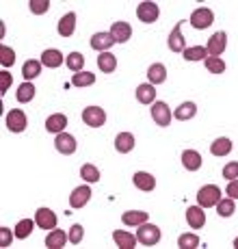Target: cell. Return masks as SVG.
<instances>
[{
  "mask_svg": "<svg viewBox=\"0 0 238 249\" xmlns=\"http://www.w3.org/2000/svg\"><path fill=\"white\" fill-rule=\"evenodd\" d=\"M39 74H41V61L31 59V61H26V63L22 65V76H24V80H26V83H31V80L37 78Z\"/></svg>",
  "mask_w": 238,
  "mask_h": 249,
  "instance_id": "obj_28",
  "label": "cell"
},
{
  "mask_svg": "<svg viewBox=\"0 0 238 249\" xmlns=\"http://www.w3.org/2000/svg\"><path fill=\"white\" fill-rule=\"evenodd\" d=\"M158 16H160V11H158V4L156 2L147 0V2H141L139 7H136V18L145 24H154L158 20Z\"/></svg>",
  "mask_w": 238,
  "mask_h": 249,
  "instance_id": "obj_5",
  "label": "cell"
},
{
  "mask_svg": "<svg viewBox=\"0 0 238 249\" xmlns=\"http://www.w3.org/2000/svg\"><path fill=\"white\" fill-rule=\"evenodd\" d=\"M7 128L11 132H24L26 130V115L20 108H13L7 113Z\"/></svg>",
  "mask_w": 238,
  "mask_h": 249,
  "instance_id": "obj_10",
  "label": "cell"
},
{
  "mask_svg": "<svg viewBox=\"0 0 238 249\" xmlns=\"http://www.w3.org/2000/svg\"><path fill=\"white\" fill-rule=\"evenodd\" d=\"M202 154L195 150H184L182 152V165L187 171H197L199 167H202Z\"/></svg>",
  "mask_w": 238,
  "mask_h": 249,
  "instance_id": "obj_23",
  "label": "cell"
},
{
  "mask_svg": "<svg viewBox=\"0 0 238 249\" xmlns=\"http://www.w3.org/2000/svg\"><path fill=\"white\" fill-rule=\"evenodd\" d=\"M182 24L184 22H178L173 26V31L169 33V39H167V44H169V50L171 52H184V50H187V39L182 37Z\"/></svg>",
  "mask_w": 238,
  "mask_h": 249,
  "instance_id": "obj_8",
  "label": "cell"
},
{
  "mask_svg": "<svg viewBox=\"0 0 238 249\" xmlns=\"http://www.w3.org/2000/svg\"><path fill=\"white\" fill-rule=\"evenodd\" d=\"M35 87H33V83H22L20 87H17V93H16V98H17V102H31L33 98H35Z\"/></svg>",
  "mask_w": 238,
  "mask_h": 249,
  "instance_id": "obj_36",
  "label": "cell"
},
{
  "mask_svg": "<svg viewBox=\"0 0 238 249\" xmlns=\"http://www.w3.org/2000/svg\"><path fill=\"white\" fill-rule=\"evenodd\" d=\"M206 68H208L210 74H223V71H225V63H223L221 56H208Z\"/></svg>",
  "mask_w": 238,
  "mask_h": 249,
  "instance_id": "obj_40",
  "label": "cell"
},
{
  "mask_svg": "<svg viewBox=\"0 0 238 249\" xmlns=\"http://www.w3.org/2000/svg\"><path fill=\"white\" fill-rule=\"evenodd\" d=\"M35 223L41 230H54L56 228V214L50 208H39L35 213Z\"/></svg>",
  "mask_w": 238,
  "mask_h": 249,
  "instance_id": "obj_13",
  "label": "cell"
},
{
  "mask_svg": "<svg viewBox=\"0 0 238 249\" xmlns=\"http://www.w3.org/2000/svg\"><path fill=\"white\" fill-rule=\"evenodd\" d=\"M195 115H197V107H195V102H184V104H180V107L175 108L173 117L180 119V122H187V119H193Z\"/></svg>",
  "mask_w": 238,
  "mask_h": 249,
  "instance_id": "obj_29",
  "label": "cell"
},
{
  "mask_svg": "<svg viewBox=\"0 0 238 249\" xmlns=\"http://www.w3.org/2000/svg\"><path fill=\"white\" fill-rule=\"evenodd\" d=\"M132 182H135V186L139 191H143V193H150L156 186V178L152 174H147V171H136V174L132 176Z\"/></svg>",
  "mask_w": 238,
  "mask_h": 249,
  "instance_id": "obj_14",
  "label": "cell"
},
{
  "mask_svg": "<svg viewBox=\"0 0 238 249\" xmlns=\"http://www.w3.org/2000/svg\"><path fill=\"white\" fill-rule=\"evenodd\" d=\"M136 100L141 104H154L156 102V87L152 83H143L136 87Z\"/></svg>",
  "mask_w": 238,
  "mask_h": 249,
  "instance_id": "obj_22",
  "label": "cell"
},
{
  "mask_svg": "<svg viewBox=\"0 0 238 249\" xmlns=\"http://www.w3.org/2000/svg\"><path fill=\"white\" fill-rule=\"evenodd\" d=\"M223 178H225L227 182L238 178V162H227V165L223 167Z\"/></svg>",
  "mask_w": 238,
  "mask_h": 249,
  "instance_id": "obj_43",
  "label": "cell"
},
{
  "mask_svg": "<svg viewBox=\"0 0 238 249\" xmlns=\"http://www.w3.org/2000/svg\"><path fill=\"white\" fill-rule=\"evenodd\" d=\"M236 213V208H234V199H221V202L217 204V214L219 217H232V214Z\"/></svg>",
  "mask_w": 238,
  "mask_h": 249,
  "instance_id": "obj_38",
  "label": "cell"
},
{
  "mask_svg": "<svg viewBox=\"0 0 238 249\" xmlns=\"http://www.w3.org/2000/svg\"><path fill=\"white\" fill-rule=\"evenodd\" d=\"M83 122L91 128H102L106 124V113L100 107H87L83 111Z\"/></svg>",
  "mask_w": 238,
  "mask_h": 249,
  "instance_id": "obj_4",
  "label": "cell"
},
{
  "mask_svg": "<svg viewBox=\"0 0 238 249\" xmlns=\"http://www.w3.org/2000/svg\"><path fill=\"white\" fill-rule=\"evenodd\" d=\"M11 87V74L7 70L0 71V93H7V89Z\"/></svg>",
  "mask_w": 238,
  "mask_h": 249,
  "instance_id": "obj_45",
  "label": "cell"
},
{
  "mask_svg": "<svg viewBox=\"0 0 238 249\" xmlns=\"http://www.w3.org/2000/svg\"><path fill=\"white\" fill-rule=\"evenodd\" d=\"M28 9L35 16H41V13L50 11V0H28Z\"/></svg>",
  "mask_w": 238,
  "mask_h": 249,
  "instance_id": "obj_41",
  "label": "cell"
},
{
  "mask_svg": "<svg viewBox=\"0 0 238 249\" xmlns=\"http://www.w3.org/2000/svg\"><path fill=\"white\" fill-rule=\"evenodd\" d=\"M98 68L104 74H113L117 70V56L111 54V52H100L98 56Z\"/></svg>",
  "mask_w": 238,
  "mask_h": 249,
  "instance_id": "obj_24",
  "label": "cell"
},
{
  "mask_svg": "<svg viewBox=\"0 0 238 249\" xmlns=\"http://www.w3.org/2000/svg\"><path fill=\"white\" fill-rule=\"evenodd\" d=\"M214 22V13L208 7H199L190 13V26L197 28V31H204Z\"/></svg>",
  "mask_w": 238,
  "mask_h": 249,
  "instance_id": "obj_3",
  "label": "cell"
},
{
  "mask_svg": "<svg viewBox=\"0 0 238 249\" xmlns=\"http://www.w3.org/2000/svg\"><path fill=\"white\" fill-rule=\"evenodd\" d=\"M113 241H115L117 247H121V249H135L136 243H139V238H136L132 232H126V230H115V232H113Z\"/></svg>",
  "mask_w": 238,
  "mask_h": 249,
  "instance_id": "obj_15",
  "label": "cell"
},
{
  "mask_svg": "<svg viewBox=\"0 0 238 249\" xmlns=\"http://www.w3.org/2000/svg\"><path fill=\"white\" fill-rule=\"evenodd\" d=\"M136 238H139L141 245L152 247V245H158L160 241V228L154 226V223H141L139 230H136Z\"/></svg>",
  "mask_w": 238,
  "mask_h": 249,
  "instance_id": "obj_1",
  "label": "cell"
},
{
  "mask_svg": "<svg viewBox=\"0 0 238 249\" xmlns=\"http://www.w3.org/2000/svg\"><path fill=\"white\" fill-rule=\"evenodd\" d=\"M54 147L61 152V154L69 156V154H74L76 152L78 143H76V139L71 135H68V132H61V135H56V139H54Z\"/></svg>",
  "mask_w": 238,
  "mask_h": 249,
  "instance_id": "obj_11",
  "label": "cell"
},
{
  "mask_svg": "<svg viewBox=\"0 0 238 249\" xmlns=\"http://www.w3.org/2000/svg\"><path fill=\"white\" fill-rule=\"evenodd\" d=\"M147 219H150V214L143 213V210H128V213L121 214V221L126 223V226H136V228H139L141 223H145Z\"/></svg>",
  "mask_w": 238,
  "mask_h": 249,
  "instance_id": "obj_25",
  "label": "cell"
},
{
  "mask_svg": "<svg viewBox=\"0 0 238 249\" xmlns=\"http://www.w3.org/2000/svg\"><path fill=\"white\" fill-rule=\"evenodd\" d=\"M178 247L182 249H197L199 247V236L197 234H182L178 238Z\"/></svg>",
  "mask_w": 238,
  "mask_h": 249,
  "instance_id": "obj_39",
  "label": "cell"
},
{
  "mask_svg": "<svg viewBox=\"0 0 238 249\" xmlns=\"http://www.w3.org/2000/svg\"><path fill=\"white\" fill-rule=\"evenodd\" d=\"M219 202H221V189H219V186L206 184L197 191V204L202 206V208H212V206H217Z\"/></svg>",
  "mask_w": 238,
  "mask_h": 249,
  "instance_id": "obj_2",
  "label": "cell"
},
{
  "mask_svg": "<svg viewBox=\"0 0 238 249\" xmlns=\"http://www.w3.org/2000/svg\"><path fill=\"white\" fill-rule=\"evenodd\" d=\"M108 33L113 35V39H115L117 44H126V41L132 37V26L128 22H113V26Z\"/></svg>",
  "mask_w": 238,
  "mask_h": 249,
  "instance_id": "obj_12",
  "label": "cell"
},
{
  "mask_svg": "<svg viewBox=\"0 0 238 249\" xmlns=\"http://www.w3.org/2000/svg\"><path fill=\"white\" fill-rule=\"evenodd\" d=\"M225 46H227V35L223 31H217L210 39H208L206 50H208V54L210 56H221L223 50H225Z\"/></svg>",
  "mask_w": 238,
  "mask_h": 249,
  "instance_id": "obj_9",
  "label": "cell"
},
{
  "mask_svg": "<svg viewBox=\"0 0 238 249\" xmlns=\"http://www.w3.org/2000/svg\"><path fill=\"white\" fill-rule=\"evenodd\" d=\"M225 193L230 195L232 199H238V180H230V182H227Z\"/></svg>",
  "mask_w": 238,
  "mask_h": 249,
  "instance_id": "obj_46",
  "label": "cell"
},
{
  "mask_svg": "<svg viewBox=\"0 0 238 249\" xmlns=\"http://www.w3.org/2000/svg\"><path fill=\"white\" fill-rule=\"evenodd\" d=\"M76 31V13H68L59 20V35L61 37H71Z\"/></svg>",
  "mask_w": 238,
  "mask_h": 249,
  "instance_id": "obj_26",
  "label": "cell"
},
{
  "mask_svg": "<svg viewBox=\"0 0 238 249\" xmlns=\"http://www.w3.org/2000/svg\"><path fill=\"white\" fill-rule=\"evenodd\" d=\"M117 41L113 39L111 33H95V35L91 37V48L98 52H108V48L115 46Z\"/></svg>",
  "mask_w": 238,
  "mask_h": 249,
  "instance_id": "obj_19",
  "label": "cell"
},
{
  "mask_svg": "<svg viewBox=\"0 0 238 249\" xmlns=\"http://www.w3.org/2000/svg\"><path fill=\"white\" fill-rule=\"evenodd\" d=\"M65 126H68V117L63 113H54L46 119V130L52 132V135H61L65 132Z\"/></svg>",
  "mask_w": 238,
  "mask_h": 249,
  "instance_id": "obj_16",
  "label": "cell"
},
{
  "mask_svg": "<svg viewBox=\"0 0 238 249\" xmlns=\"http://www.w3.org/2000/svg\"><path fill=\"white\" fill-rule=\"evenodd\" d=\"M69 241V234H65V230H52L50 234L46 236V247L48 249H61L65 247V243Z\"/></svg>",
  "mask_w": 238,
  "mask_h": 249,
  "instance_id": "obj_21",
  "label": "cell"
},
{
  "mask_svg": "<svg viewBox=\"0 0 238 249\" xmlns=\"http://www.w3.org/2000/svg\"><path fill=\"white\" fill-rule=\"evenodd\" d=\"M147 78H150L152 85H160L167 80V68L163 63H154L147 68Z\"/></svg>",
  "mask_w": 238,
  "mask_h": 249,
  "instance_id": "obj_27",
  "label": "cell"
},
{
  "mask_svg": "<svg viewBox=\"0 0 238 249\" xmlns=\"http://www.w3.org/2000/svg\"><path fill=\"white\" fill-rule=\"evenodd\" d=\"M187 221L193 230L204 228V223H206V213H204L202 206H190V208H187Z\"/></svg>",
  "mask_w": 238,
  "mask_h": 249,
  "instance_id": "obj_17",
  "label": "cell"
},
{
  "mask_svg": "<svg viewBox=\"0 0 238 249\" xmlns=\"http://www.w3.org/2000/svg\"><path fill=\"white\" fill-rule=\"evenodd\" d=\"M210 152L214 156H227L232 152V141L227 137H221L210 145Z\"/></svg>",
  "mask_w": 238,
  "mask_h": 249,
  "instance_id": "obj_31",
  "label": "cell"
},
{
  "mask_svg": "<svg viewBox=\"0 0 238 249\" xmlns=\"http://www.w3.org/2000/svg\"><path fill=\"white\" fill-rule=\"evenodd\" d=\"M89 199H91V189H89L87 184L76 186V189L71 191V195H69V206L74 210H80V208H85V206L89 204Z\"/></svg>",
  "mask_w": 238,
  "mask_h": 249,
  "instance_id": "obj_6",
  "label": "cell"
},
{
  "mask_svg": "<svg viewBox=\"0 0 238 249\" xmlns=\"http://www.w3.org/2000/svg\"><path fill=\"white\" fill-rule=\"evenodd\" d=\"M65 65L71 70V71H83V65H85V56L80 54V52H69L68 56H65Z\"/></svg>",
  "mask_w": 238,
  "mask_h": 249,
  "instance_id": "obj_33",
  "label": "cell"
},
{
  "mask_svg": "<svg viewBox=\"0 0 238 249\" xmlns=\"http://www.w3.org/2000/svg\"><path fill=\"white\" fill-rule=\"evenodd\" d=\"M93 83H95V74H91V71H78V74L71 76L74 87H91Z\"/></svg>",
  "mask_w": 238,
  "mask_h": 249,
  "instance_id": "obj_32",
  "label": "cell"
},
{
  "mask_svg": "<svg viewBox=\"0 0 238 249\" xmlns=\"http://www.w3.org/2000/svg\"><path fill=\"white\" fill-rule=\"evenodd\" d=\"M65 61V56L61 54V50H54V48H50V50H44L41 52V65H46V68L54 70V68H61Z\"/></svg>",
  "mask_w": 238,
  "mask_h": 249,
  "instance_id": "obj_18",
  "label": "cell"
},
{
  "mask_svg": "<svg viewBox=\"0 0 238 249\" xmlns=\"http://www.w3.org/2000/svg\"><path fill=\"white\" fill-rule=\"evenodd\" d=\"M80 178H83L85 182H98L102 176H100V169L95 165H91V162H87V165L80 167Z\"/></svg>",
  "mask_w": 238,
  "mask_h": 249,
  "instance_id": "obj_35",
  "label": "cell"
},
{
  "mask_svg": "<svg viewBox=\"0 0 238 249\" xmlns=\"http://www.w3.org/2000/svg\"><path fill=\"white\" fill-rule=\"evenodd\" d=\"M182 54H184V59H187V61H204V59H208V50L204 46L187 48Z\"/></svg>",
  "mask_w": 238,
  "mask_h": 249,
  "instance_id": "obj_34",
  "label": "cell"
},
{
  "mask_svg": "<svg viewBox=\"0 0 238 249\" xmlns=\"http://www.w3.org/2000/svg\"><path fill=\"white\" fill-rule=\"evenodd\" d=\"M16 236V232H11L9 228H0V247H9Z\"/></svg>",
  "mask_w": 238,
  "mask_h": 249,
  "instance_id": "obj_44",
  "label": "cell"
},
{
  "mask_svg": "<svg viewBox=\"0 0 238 249\" xmlns=\"http://www.w3.org/2000/svg\"><path fill=\"white\" fill-rule=\"evenodd\" d=\"M37 223L33 221V219H22V221H17V226H16V238H20V241H24V238H28L31 236V232L35 230Z\"/></svg>",
  "mask_w": 238,
  "mask_h": 249,
  "instance_id": "obj_30",
  "label": "cell"
},
{
  "mask_svg": "<svg viewBox=\"0 0 238 249\" xmlns=\"http://www.w3.org/2000/svg\"><path fill=\"white\" fill-rule=\"evenodd\" d=\"M171 111H169V107H167L165 102H154L152 104V119L156 122V126H160V128H167L171 124Z\"/></svg>",
  "mask_w": 238,
  "mask_h": 249,
  "instance_id": "obj_7",
  "label": "cell"
},
{
  "mask_svg": "<svg viewBox=\"0 0 238 249\" xmlns=\"http://www.w3.org/2000/svg\"><path fill=\"white\" fill-rule=\"evenodd\" d=\"M135 135L132 132H119L115 137V150L119 154H128V152L135 150Z\"/></svg>",
  "mask_w": 238,
  "mask_h": 249,
  "instance_id": "obj_20",
  "label": "cell"
},
{
  "mask_svg": "<svg viewBox=\"0 0 238 249\" xmlns=\"http://www.w3.org/2000/svg\"><path fill=\"white\" fill-rule=\"evenodd\" d=\"M234 247H236V249H238V236H236V238H234Z\"/></svg>",
  "mask_w": 238,
  "mask_h": 249,
  "instance_id": "obj_47",
  "label": "cell"
},
{
  "mask_svg": "<svg viewBox=\"0 0 238 249\" xmlns=\"http://www.w3.org/2000/svg\"><path fill=\"white\" fill-rule=\"evenodd\" d=\"M0 63H2V68H11L13 63H16V52H13V48L9 46H0Z\"/></svg>",
  "mask_w": 238,
  "mask_h": 249,
  "instance_id": "obj_37",
  "label": "cell"
},
{
  "mask_svg": "<svg viewBox=\"0 0 238 249\" xmlns=\"http://www.w3.org/2000/svg\"><path fill=\"white\" fill-rule=\"evenodd\" d=\"M83 236H85V230L80 223H74V226L69 228V243H74V245H78L80 241H83Z\"/></svg>",
  "mask_w": 238,
  "mask_h": 249,
  "instance_id": "obj_42",
  "label": "cell"
}]
</instances>
